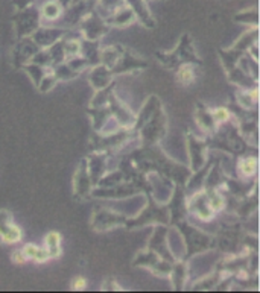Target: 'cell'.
<instances>
[{"instance_id": "cell-1", "label": "cell", "mask_w": 260, "mask_h": 293, "mask_svg": "<svg viewBox=\"0 0 260 293\" xmlns=\"http://www.w3.org/2000/svg\"><path fill=\"white\" fill-rule=\"evenodd\" d=\"M173 227L181 233L183 240H184V246H186L184 260H189L200 252L210 251L216 244V240L213 236H210L208 233H206L203 230H198L197 227H193L192 223L187 222V219L177 222Z\"/></svg>"}, {"instance_id": "cell-2", "label": "cell", "mask_w": 260, "mask_h": 293, "mask_svg": "<svg viewBox=\"0 0 260 293\" xmlns=\"http://www.w3.org/2000/svg\"><path fill=\"white\" fill-rule=\"evenodd\" d=\"M157 59L166 69L177 70L181 64H192V65H203L201 58L197 55L193 49V43L190 34L184 32L180 38V43L175 50L172 52H157Z\"/></svg>"}, {"instance_id": "cell-3", "label": "cell", "mask_w": 260, "mask_h": 293, "mask_svg": "<svg viewBox=\"0 0 260 293\" xmlns=\"http://www.w3.org/2000/svg\"><path fill=\"white\" fill-rule=\"evenodd\" d=\"M148 200L143 211L136 217H129L126 228L133 230L137 227H146V225H169V208L166 204H158L149 193L146 195Z\"/></svg>"}, {"instance_id": "cell-4", "label": "cell", "mask_w": 260, "mask_h": 293, "mask_svg": "<svg viewBox=\"0 0 260 293\" xmlns=\"http://www.w3.org/2000/svg\"><path fill=\"white\" fill-rule=\"evenodd\" d=\"M167 129V117L163 106H160L156 114L151 117L137 132L142 146H156L164 135Z\"/></svg>"}, {"instance_id": "cell-5", "label": "cell", "mask_w": 260, "mask_h": 293, "mask_svg": "<svg viewBox=\"0 0 260 293\" xmlns=\"http://www.w3.org/2000/svg\"><path fill=\"white\" fill-rule=\"evenodd\" d=\"M12 23L17 38L31 37L35 29L41 25V14L35 5H31L25 9H18L12 15Z\"/></svg>"}, {"instance_id": "cell-6", "label": "cell", "mask_w": 260, "mask_h": 293, "mask_svg": "<svg viewBox=\"0 0 260 293\" xmlns=\"http://www.w3.org/2000/svg\"><path fill=\"white\" fill-rule=\"evenodd\" d=\"M128 220H129V217L119 214L110 208L96 207L93 210L90 227L96 233H106V231H111L113 228H120V227L126 228Z\"/></svg>"}, {"instance_id": "cell-7", "label": "cell", "mask_w": 260, "mask_h": 293, "mask_svg": "<svg viewBox=\"0 0 260 293\" xmlns=\"http://www.w3.org/2000/svg\"><path fill=\"white\" fill-rule=\"evenodd\" d=\"M78 29H79L81 38H85V40H102L108 32H110L111 28L108 26L105 18L95 8L93 11H90L79 21Z\"/></svg>"}, {"instance_id": "cell-8", "label": "cell", "mask_w": 260, "mask_h": 293, "mask_svg": "<svg viewBox=\"0 0 260 293\" xmlns=\"http://www.w3.org/2000/svg\"><path fill=\"white\" fill-rule=\"evenodd\" d=\"M186 208H187V214L197 217L203 222L211 220L216 214L208 204V199H207L204 189L195 193H190V195H186Z\"/></svg>"}, {"instance_id": "cell-9", "label": "cell", "mask_w": 260, "mask_h": 293, "mask_svg": "<svg viewBox=\"0 0 260 293\" xmlns=\"http://www.w3.org/2000/svg\"><path fill=\"white\" fill-rule=\"evenodd\" d=\"M133 266L134 267H146L154 275H158V277H169L172 263L167 260H163L154 251L145 249L143 252H139L136 255V258L133 260Z\"/></svg>"}, {"instance_id": "cell-10", "label": "cell", "mask_w": 260, "mask_h": 293, "mask_svg": "<svg viewBox=\"0 0 260 293\" xmlns=\"http://www.w3.org/2000/svg\"><path fill=\"white\" fill-rule=\"evenodd\" d=\"M148 183H149V195L154 197L156 202L158 204H167V200L172 196V192L175 189L173 181H170L169 178L164 175H160L157 172H149L146 175Z\"/></svg>"}, {"instance_id": "cell-11", "label": "cell", "mask_w": 260, "mask_h": 293, "mask_svg": "<svg viewBox=\"0 0 260 293\" xmlns=\"http://www.w3.org/2000/svg\"><path fill=\"white\" fill-rule=\"evenodd\" d=\"M187 150H189V158H190V172L200 170L206 163H207V150H208V143L206 140L198 139L197 135L189 132L187 137Z\"/></svg>"}, {"instance_id": "cell-12", "label": "cell", "mask_w": 260, "mask_h": 293, "mask_svg": "<svg viewBox=\"0 0 260 293\" xmlns=\"http://www.w3.org/2000/svg\"><path fill=\"white\" fill-rule=\"evenodd\" d=\"M98 0H72L67 8H64V25L67 28H78L79 21L96 8Z\"/></svg>"}, {"instance_id": "cell-13", "label": "cell", "mask_w": 260, "mask_h": 293, "mask_svg": "<svg viewBox=\"0 0 260 293\" xmlns=\"http://www.w3.org/2000/svg\"><path fill=\"white\" fill-rule=\"evenodd\" d=\"M145 69H148V62L143 58L136 56L131 50L123 48L120 56L117 58L116 64L110 70L113 75H123V73H136Z\"/></svg>"}, {"instance_id": "cell-14", "label": "cell", "mask_w": 260, "mask_h": 293, "mask_svg": "<svg viewBox=\"0 0 260 293\" xmlns=\"http://www.w3.org/2000/svg\"><path fill=\"white\" fill-rule=\"evenodd\" d=\"M93 187H95V184L90 178L89 169H87V161H85V158H82L79 166L76 167V172L73 176V196H75V199H78V200L89 199Z\"/></svg>"}, {"instance_id": "cell-15", "label": "cell", "mask_w": 260, "mask_h": 293, "mask_svg": "<svg viewBox=\"0 0 260 293\" xmlns=\"http://www.w3.org/2000/svg\"><path fill=\"white\" fill-rule=\"evenodd\" d=\"M106 106L110 108L111 116L116 119V122L120 125V128H126V129H133L134 123H136V112L129 108L126 103H123L116 93H111L110 99H108Z\"/></svg>"}, {"instance_id": "cell-16", "label": "cell", "mask_w": 260, "mask_h": 293, "mask_svg": "<svg viewBox=\"0 0 260 293\" xmlns=\"http://www.w3.org/2000/svg\"><path fill=\"white\" fill-rule=\"evenodd\" d=\"M167 230H169V225H157V227L154 228V231H153V234H151V239H149L146 249L154 251L163 260H167V261L173 263L175 258H173L169 246H167Z\"/></svg>"}, {"instance_id": "cell-17", "label": "cell", "mask_w": 260, "mask_h": 293, "mask_svg": "<svg viewBox=\"0 0 260 293\" xmlns=\"http://www.w3.org/2000/svg\"><path fill=\"white\" fill-rule=\"evenodd\" d=\"M140 193V190L129 181H123L120 184H116L113 187H98L95 186L92 190L93 197H99V199H125L129 196H134Z\"/></svg>"}, {"instance_id": "cell-18", "label": "cell", "mask_w": 260, "mask_h": 293, "mask_svg": "<svg viewBox=\"0 0 260 293\" xmlns=\"http://www.w3.org/2000/svg\"><path fill=\"white\" fill-rule=\"evenodd\" d=\"M40 50V48L35 44V41L31 37L17 38L15 48L12 50V65L14 69H21L26 62L31 61V58Z\"/></svg>"}, {"instance_id": "cell-19", "label": "cell", "mask_w": 260, "mask_h": 293, "mask_svg": "<svg viewBox=\"0 0 260 293\" xmlns=\"http://www.w3.org/2000/svg\"><path fill=\"white\" fill-rule=\"evenodd\" d=\"M167 208H169V225L173 227L177 222L186 219L187 216V208H186V193L183 186H177L172 192L170 199L167 200Z\"/></svg>"}, {"instance_id": "cell-20", "label": "cell", "mask_w": 260, "mask_h": 293, "mask_svg": "<svg viewBox=\"0 0 260 293\" xmlns=\"http://www.w3.org/2000/svg\"><path fill=\"white\" fill-rule=\"evenodd\" d=\"M0 239L8 244L20 243L23 239V231L12 222V214L8 210H0Z\"/></svg>"}, {"instance_id": "cell-21", "label": "cell", "mask_w": 260, "mask_h": 293, "mask_svg": "<svg viewBox=\"0 0 260 293\" xmlns=\"http://www.w3.org/2000/svg\"><path fill=\"white\" fill-rule=\"evenodd\" d=\"M70 34L69 29L66 28H49V26H38L35 32L31 35V38L35 41V44L40 49H48L53 43L61 40L64 35Z\"/></svg>"}, {"instance_id": "cell-22", "label": "cell", "mask_w": 260, "mask_h": 293, "mask_svg": "<svg viewBox=\"0 0 260 293\" xmlns=\"http://www.w3.org/2000/svg\"><path fill=\"white\" fill-rule=\"evenodd\" d=\"M110 153L108 152H99V150H92V153L87 156V169H89L90 178L93 184L96 186L99 179L108 172V161H110Z\"/></svg>"}, {"instance_id": "cell-23", "label": "cell", "mask_w": 260, "mask_h": 293, "mask_svg": "<svg viewBox=\"0 0 260 293\" xmlns=\"http://www.w3.org/2000/svg\"><path fill=\"white\" fill-rule=\"evenodd\" d=\"M125 3L131 8V11L136 15V20L140 21V23L148 28V29H154L157 26V21L151 12V9L148 8L146 0H125Z\"/></svg>"}, {"instance_id": "cell-24", "label": "cell", "mask_w": 260, "mask_h": 293, "mask_svg": "<svg viewBox=\"0 0 260 293\" xmlns=\"http://www.w3.org/2000/svg\"><path fill=\"white\" fill-rule=\"evenodd\" d=\"M169 280L172 283V287L183 292L187 287V280H189V266L186 260H175L170 266L169 272Z\"/></svg>"}, {"instance_id": "cell-25", "label": "cell", "mask_w": 260, "mask_h": 293, "mask_svg": "<svg viewBox=\"0 0 260 293\" xmlns=\"http://www.w3.org/2000/svg\"><path fill=\"white\" fill-rule=\"evenodd\" d=\"M114 81V75L111 73V70L108 69L104 64H96L93 67H90L89 72V82L95 90H102L106 85H110Z\"/></svg>"}, {"instance_id": "cell-26", "label": "cell", "mask_w": 260, "mask_h": 293, "mask_svg": "<svg viewBox=\"0 0 260 293\" xmlns=\"http://www.w3.org/2000/svg\"><path fill=\"white\" fill-rule=\"evenodd\" d=\"M160 106H163V105H161V100L158 99V96H156V95L149 96V98L145 100L142 109L139 111V114H136V123H134V126H133V131L137 134L139 129H140L151 117H153V116L156 114V111H157Z\"/></svg>"}, {"instance_id": "cell-27", "label": "cell", "mask_w": 260, "mask_h": 293, "mask_svg": "<svg viewBox=\"0 0 260 293\" xmlns=\"http://www.w3.org/2000/svg\"><path fill=\"white\" fill-rule=\"evenodd\" d=\"M105 21L108 23V26L113 28H125V26H131L136 20V15L134 12L131 11V8H129L126 3L123 6H120L119 9H116L113 14H110L108 17H105Z\"/></svg>"}, {"instance_id": "cell-28", "label": "cell", "mask_w": 260, "mask_h": 293, "mask_svg": "<svg viewBox=\"0 0 260 293\" xmlns=\"http://www.w3.org/2000/svg\"><path fill=\"white\" fill-rule=\"evenodd\" d=\"M195 120H197L198 126L207 134H214L216 128H218V123L214 122V119L211 116V109H208L204 103H197Z\"/></svg>"}, {"instance_id": "cell-29", "label": "cell", "mask_w": 260, "mask_h": 293, "mask_svg": "<svg viewBox=\"0 0 260 293\" xmlns=\"http://www.w3.org/2000/svg\"><path fill=\"white\" fill-rule=\"evenodd\" d=\"M99 53H101V40L81 38V53L79 55L89 61L90 67H93L96 64H101Z\"/></svg>"}, {"instance_id": "cell-30", "label": "cell", "mask_w": 260, "mask_h": 293, "mask_svg": "<svg viewBox=\"0 0 260 293\" xmlns=\"http://www.w3.org/2000/svg\"><path fill=\"white\" fill-rule=\"evenodd\" d=\"M227 78H228V81L231 84L237 85L239 88H245V90H250V88H253L254 85L259 84V81H256L253 76H250L248 73H245L237 64L233 67V69H230L227 72Z\"/></svg>"}, {"instance_id": "cell-31", "label": "cell", "mask_w": 260, "mask_h": 293, "mask_svg": "<svg viewBox=\"0 0 260 293\" xmlns=\"http://www.w3.org/2000/svg\"><path fill=\"white\" fill-rule=\"evenodd\" d=\"M87 112H89L93 119V131L95 132H101L104 129V126L113 119L111 111L106 105L105 106H89Z\"/></svg>"}, {"instance_id": "cell-32", "label": "cell", "mask_w": 260, "mask_h": 293, "mask_svg": "<svg viewBox=\"0 0 260 293\" xmlns=\"http://www.w3.org/2000/svg\"><path fill=\"white\" fill-rule=\"evenodd\" d=\"M257 167H259V161H257V155H245L242 158H239L237 161V172L244 179H250L253 176H256L257 173Z\"/></svg>"}, {"instance_id": "cell-33", "label": "cell", "mask_w": 260, "mask_h": 293, "mask_svg": "<svg viewBox=\"0 0 260 293\" xmlns=\"http://www.w3.org/2000/svg\"><path fill=\"white\" fill-rule=\"evenodd\" d=\"M45 247L49 254V258H59L62 254V246H61V234L58 231H51L45 237Z\"/></svg>"}, {"instance_id": "cell-34", "label": "cell", "mask_w": 260, "mask_h": 293, "mask_svg": "<svg viewBox=\"0 0 260 293\" xmlns=\"http://www.w3.org/2000/svg\"><path fill=\"white\" fill-rule=\"evenodd\" d=\"M62 12H64V8L58 0H49V2H46L40 9L41 20H46V21L58 20L62 15Z\"/></svg>"}, {"instance_id": "cell-35", "label": "cell", "mask_w": 260, "mask_h": 293, "mask_svg": "<svg viewBox=\"0 0 260 293\" xmlns=\"http://www.w3.org/2000/svg\"><path fill=\"white\" fill-rule=\"evenodd\" d=\"M224 277L218 272V270H214L213 274H208L207 277L195 281L193 286H190V290H200V292H207V290H214V287L218 286V283L222 280Z\"/></svg>"}, {"instance_id": "cell-36", "label": "cell", "mask_w": 260, "mask_h": 293, "mask_svg": "<svg viewBox=\"0 0 260 293\" xmlns=\"http://www.w3.org/2000/svg\"><path fill=\"white\" fill-rule=\"evenodd\" d=\"M256 40H259V26H254V28L248 29L245 34H242V37H239V40H237L231 48L236 49V50H241V52L247 53L248 48L251 46Z\"/></svg>"}, {"instance_id": "cell-37", "label": "cell", "mask_w": 260, "mask_h": 293, "mask_svg": "<svg viewBox=\"0 0 260 293\" xmlns=\"http://www.w3.org/2000/svg\"><path fill=\"white\" fill-rule=\"evenodd\" d=\"M122 46H108V48H104V49H101V53H99V61H101V64H104V65H106L108 69H111V67L116 64V61H117V58L120 56V53H122Z\"/></svg>"}, {"instance_id": "cell-38", "label": "cell", "mask_w": 260, "mask_h": 293, "mask_svg": "<svg viewBox=\"0 0 260 293\" xmlns=\"http://www.w3.org/2000/svg\"><path fill=\"white\" fill-rule=\"evenodd\" d=\"M218 55L221 58V62L224 65L225 72H228L230 69H233V67L237 64V61H239V58L244 55V52L230 48V49H219L218 50Z\"/></svg>"}, {"instance_id": "cell-39", "label": "cell", "mask_w": 260, "mask_h": 293, "mask_svg": "<svg viewBox=\"0 0 260 293\" xmlns=\"http://www.w3.org/2000/svg\"><path fill=\"white\" fill-rule=\"evenodd\" d=\"M175 76H177V81L184 85V87H189L195 82V79H197V73H195V65L192 64H181L178 69L175 70Z\"/></svg>"}, {"instance_id": "cell-40", "label": "cell", "mask_w": 260, "mask_h": 293, "mask_svg": "<svg viewBox=\"0 0 260 293\" xmlns=\"http://www.w3.org/2000/svg\"><path fill=\"white\" fill-rule=\"evenodd\" d=\"M204 192L207 195L208 204L214 213H219L225 208V197H224L221 189H204Z\"/></svg>"}, {"instance_id": "cell-41", "label": "cell", "mask_w": 260, "mask_h": 293, "mask_svg": "<svg viewBox=\"0 0 260 293\" xmlns=\"http://www.w3.org/2000/svg\"><path fill=\"white\" fill-rule=\"evenodd\" d=\"M52 73L55 75V78L58 81H72V79H75V78L79 76V72L73 70L66 61L53 65L52 67Z\"/></svg>"}, {"instance_id": "cell-42", "label": "cell", "mask_w": 260, "mask_h": 293, "mask_svg": "<svg viewBox=\"0 0 260 293\" xmlns=\"http://www.w3.org/2000/svg\"><path fill=\"white\" fill-rule=\"evenodd\" d=\"M233 20L237 21V23H241V25H248L251 28L259 26V12H257V8L244 9L241 12H237L233 17Z\"/></svg>"}, {"instance_id": "cell-43", "label": "cell", "mask_w": 260, "mask_h": 293, "mask_svg": "<svg viewBox=\"0 0 260 293\" xmlns=\"http://www.w3.org/2000/svg\"><path fill=\"white\" fill-rule=\"evenodd\" d=\"M114 90H116V82L114 81L102 90H96L93 99L90 100V106H105L108 103V99H110L111 93H114Z\"/></svg>"}, {"instance_id": "cell-44", "label": "cell", "mask_w": 260, "mask_h": 293, "mask_svg": "<svg viewBox=\"0 0 260 293\" xmlns=\"http://www.w3.org/2000/svg\"><path fill=\"white\" fill-rule=\"evenodd\" d=\"M125 181V176H123V173H122V170L120 169H117V170H108L99 181H98V187H113V186H116V184H120V183H123Z\"/></svg>"}, {"instance_id": "cell-45", "label": "cell", "mask_w": 260, "mask_h": 293, "mask_svg": "<svg viewBox=\"0 0 260 293\" xmlns=\"http://www.w3.org/2000/svg\"><path fill=\"white\" fill-rule=\"evenodd\" d=\"M125 5V0H98L96 2V11L105 18L110 14H113L116 9Z\"/></svg>"}, {"instance_id": "cell-46", "label": "cell", "mask_w": 260, "mask_h": 293, "mask_svg": "<svg viewBox=\"0 0 260 293\" xmlns=\"http://www.w3.org/2000/svg\"><path fill=\"white\" fill-rule=\"evenodd\" d=\"M21 70H25L26 72V75L32 79V82H34V85L35 87H38V84H40V81L43 79V76L46 75V72L49 70V69H45V67H41V65H38V64H35V62H26L23 67H21Z\"/></svg>"}, {"instance_id": "cell-47", "label": "cell", "mask_w": 260, "mask_h": 293, "mask_svg": "<svg viewBox=\"0 0 260 293\" xmlns=\"http://www.w3.org/2000/svg\"><path fill=\"white\" fill-rule=\"evenodd\" d=\"M64 37H66V35H64ZM62 38L58 40L56 43H53L51 48H48V52H49L51 59H52V67L56 65V64H59V62L66 61V53H64V41H62ZM52 67H51V69H52Z\"/></svg>"}, {"instance_id": "cell-48", "label": "cell", "mask_w": 260, "mask_h": 293, "mask_svg": "<svg viewBox=\"0 0 260 293\" xmlns=\"http://www.w3.org/2000/svg\"><path fill=\"white\" fill-rule=\"evenodd\" d=\"M236 100H237V105H239V108L247 109V111L256 109V105H257V102L251 99L248 90H245V88L237 90V92H236Z\"/></svg>"}, {"instance_id": "cell-49", "label": "cell", "mask_w": 260, "mask_h": 293, "mask_svg": "<svg viewBox=\"0 0 260 293\" xmlns=\"http://www.w3.org/2000/svg\"><path fill=\"white\" fill-rule=\"evenodd\" d=\"M56 82H58V79L52 73V69H49L46 72V75L43 76V79L40 81V84H38L37 88H38L40 93H49V92H52V90H53V87L56 85Z\"/></svg>"}, {"instance_id": "cell-50", "label": "cell", "mask_w": 260, "mask_h": 293, "mask_svg": "<svg viewBox=\"0 0 260 293\" xmlns=\"http://www.w3.org/2000/svg\"><path fill=\"white\" fill-rule=\"evenodd\" d=\"M31 62H35L41 67H45V69H51L52 67V59H51V55L48 52V49H40L32 58H31Z\"/></svg>"}, {"instance_id": "cell-51", "label": "cell", "mask_w": 260, "mask_h": 293, "mask_svg": "<svg viewBox=\"0 0 260 293\" xmlns=\"http://www.w3.org/2000/svg\"><path fill=\"white\" fill-rule=\"evenodd\" d=\"M211 116H213L214 122L218 123V126H219V125H224V123L230 122L231 111L228 108H225V106H219V108H214L211 111Z\"/></svg>"}, {"instance_id": "cell-52", "label": "cell", "mask_w": 260, "mask_h": 293, "mask_svg": "<svg viewBox=\"0 0 260 293\" xmlns=\"http://www.w3.org/2000/svg\"><path fill=\"white\" fill-rule=\"evenodd\" d=\"M66 62L72 67L73 70H76V72H82V70H87V69H90V64H89V61H87L84 56H81V55H76V56H72V58H69V59H66Z\"/></svg>"}, {"instance_id": "cell-53", "label": "cell", "mask_w": 260, "mask_h": 293, "mask_svg": "<svg viewBox=\"0 0 260 293\" xmlns=\"http://www.w3.org/2000/svg\"><path fill=\"white\" fill-rule=\"evenodd\" d=\"M38 249H40V246H37V244H34V243H28V244H25L23 246V254L26 255V258H28V261H34L35 260V255H37V252H38Z\"/></svg>"}, {"instance_id": "cell-54", "label": "cell", "mask_w": 260, "mask_h": 293, "mask_svg": "<svg viewBox=\"0 0 260 293\" xmlns=\"http://www.w3.org/2000/svg\"><path fill=\"white\" fill-rule=\"evenodd\" d=\"M70 289L73 292H82L87 289V278L85 277H75L70 283Z\"/></svg>"}, {"instance_id": "cell-55", "label": "cell", "mask_w": 260, "mask_h": 293, "mask_svg": "<svg viewBox=\"0 0 260 293\" xmlns=\"http://www.w3.org/2000/svg\"><path fill=\"white\" fill-rule=\"evenodd\" d=\"M102 290H105V292H114V290L120 292L122 287L116 283V280H113V278H106V280L104 281V284H102Z\"/></svg>"}, {"instance_id": "cell-56", "label": "cell", "mask_w": 260, "mask_h": 293, "mask_svg": "<svg viewBox=\"0 0 260 293\" xmlns=\"http://www.w3.org/2000/svg\"><path fill=\"white\" fill-rule=\"evenodd\" d=\"M49 260H51V258H49V254H48V251H46V247H40L34 261H35V263H46V261H49Z\"/></svg>"}, {"instance_id": "cell-57", "label": "cell", "mask_w": 260, "mask_h": 293, "mask_svg": "<svg viewBox=\"0 0 260 293\" xmlns=\"http://www.w3.org/2000/svg\"><path fill=\"white\" fill-rule=\"evenodd\" d=\"M34 2H35V0H12V5L18 11V9H25L28 6L34 5Z\"/></svg>"}, {"instance_id": "cell-58", "label": "cell", "mask_w": 260, "mask_h": 293, "mask_svg": "<svg viewBox=\"0 0 260 293\" xmlns=\"http://www.w3.org/2000/svg\"><path fill=\"white\" fill-rule=\"evenodd\" d=\"M12 261L15 264H25V263H28V258L23 254V251H15V252H12Z\"/></svg>"}, {"instance_id": "cell-59", "label": "cell", "mask_w": 260, "mask_h": 293, "mask_svg": "<svg viewBox=\"0 0 260 293\" xmlns=\"http://www.w3.org/2000/svg\"><path fill=\"white\" fill-rule=\"evenodd\" d=\"M247 53L253 58V59H256V61H259V40H256L251 46L248 48V50H247Z\"/></svg>"}, {"instance_id": "cell-60", "label": "cell", "mask_w": 260, "mask_h": 293, "mask_svg": "<svg viewBox=\"0 0 260 293\" xmlns=\"http://www.w3.org/2000/svg\"><path fill=\"white\" fill-rule=\"evenodd\" d=\"M58 2L62 5V8H67V6H69V3L72 2V0H58Z\"/></svg>"}, {"instance_id": "cell-61", "label": "cell", "mask_w": 260, "mask_h": 293, "mask_svg": "<svg viewBox=\"0 0 260 293\" xmlns=\"http://www.w3.org/2000/svg\"><path fill=\"white\" fill-rule=\"evenodd\" d=\"M146 2H148V0H146Z\"/></svg>"}]
</instances>
